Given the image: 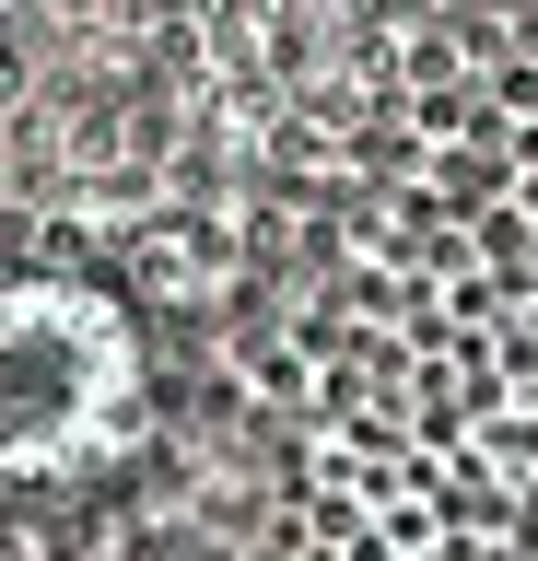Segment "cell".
Here are the masks:
<instances>
[{
    "mask_svg": "<svg viewBox=\"0 0 538 561\" xmlns=\"http://www.w3.org/2000/svg\"><path fill=\"white\" fill-rule=\"evenodd\" d=\"M305 561H538V82L445 152L340 351Z\"/></svg>",
    "mask_w": 538,
    "mask_h": 561,
    "instance_id": "obj_1",
    "label": "cell"
},
{
    "mask_svg": "<svg viewBox=\"0 0 538 561\" xmlns=\"http://www.w3.org/2000/svg\"><path fill=\"white\" fill-rule=\"evenodd\" d=\"M152 433V340L106 280L0 270V480H106Z\"/></svg>",
    "mask_w": 538,
    "mask_h": 561,
    "instance_id": "obj_2",
    "label": "cell"
}]
</instances>
